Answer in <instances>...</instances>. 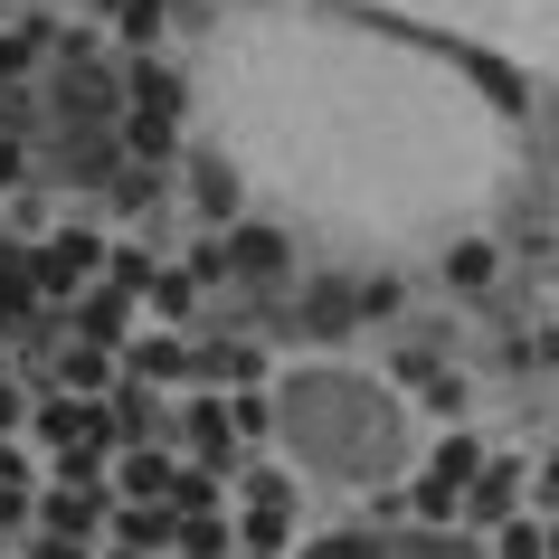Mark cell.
Returning a JSON list of instances; mask_svg holds the SVG:
<instances>
[{
	"mask_svg": "<svg viewBox=\"0 0 559 559\" xmlns=\"http://www.w3.org/2000/svg\"><path fill=\"white\" fill-rule=\"evenodd\" d=\"M474 474H484V445L445 427L437 445H417L408 484H399V512L427 522V531H465V484H474Z\"/></svg>",
	"mask_w": 559,
	"mask_h": 559,
	"instance_id": "cell-4",
	"label": "cell"
},
{
	"mask_svg": "<svg viewBox=\"0 0 559 559\" xmlns=\"http://www.w3.org/2000/svg\"><path fill=\"white\" fill-rule=\"evenodd\" d=\"M550 540H559V522H550Z\"/></svg>",
	"mask_w": 559,
	"mask_h": 559,
	"instance_id": "cell-22",
	"label": "cell"
},
{
	"mask_svg": "<svg viewBox=\"0 0 559 559\" xmlns=\"http://www.w3.org/2000/svg\"><path fill=\"white\" fill-rule=\"evenodd\" d=\"M360 323H389V313H399V304H408V295H399V275H370V285H360Z\"/></svg>",
	"mask_w": 559,
	"mask_h": 559,
	"instance_id": "cell-17",
	"label": "cell"
},
{
	"mask_svg": "<svg viewBox=\"0 0 559 559\" xmlns=\"http://www.w3.org/2000/svg\"><path fill=\"white\" fill-rule=\"evenodd\" d=\"M370 10L408 20V29H445L455 48H484V58L559 76V0H370Z\"/></svg>",
	"mask_w": 559,
	"mask_h": 559,
	"instance_id": "cell-3",
	"label": "cell"
},
{
	"mask_svg": "<svg viewBox=\"0 0 559 559\" xmlns=\"http://www.w3.org/2000/svg\"><path fill=\"white\" fill-rule=\"evenodd\" d=\"M10 427H20V389L0 380V437H10Z\"/></svg>",
	"mask_w": 559,
	"mask_h": 559,
	"instance_id": "cell-18",
	"label": "cell"
},
{
	"mask_svg": "<svg viewBox=\"0 0 559 559\" xmlns=\"http://www.w3.org/2000/svg\"><path fill=\"white\" fill-rule=\"evenodd\" d=\"M190 123L237 162L247 190L370 257L445 247L502 200L522 162L493 86L417 38L323 10L218 20L190 76Z\"/></svg>",
	"mask_w": 559,
	"mask_h": 559,
	"instance_id": "cell-1",
	"label": "cell"
},
{
	"mask_svg": "<svg viewBox=\"0 0 559 559\" xmlns=\"http://www.w3.org/2000/svg\"><path fill=\"white\" fill-rule=\"evenodd\" d=\"M162 20H171L162 0H115V38L133 48V58H152V48H162Z\"/></svg>",
	"mask_w": 559,
	"mask_h": 559,
	"instance_id": "cell-13",
	"label": "cell"
},
{
	"mask_svg": "<svg viewBox=\"0 0 559 559\" xmlns=\"http://www.w3.org/2000/svg\"><path fill=\"white\" fill-rule=\"evenodd\" d=\"M48 38H58V20H10V29H0V86H20V76L48 58Z\"/></svg>",
	"mask_w": 559,
	"mask_h": 559,
	"instance_id": "cell-11",
	"label": "cell"
},
{
	"mask_svg": "<svg viewBox=\"0 0 559 559\" xmlns=\"http://www.w3.org/2000/svg\"><path fill=\"white\" fill-rule=\"evenodd\" d=\"M29 257H38V265H29L38 295H86L95 275H105V257H115V237H105V228H48Z\"/></svg>",
	"mask_w": 559,
	"mask_h": 559,
	"instance_id": "cell-6",
	"label": "cell"
},
{
	"mask_svg": "<svg viewBox=\"0 0 559 559\" xmlns=\"http://www.w3.org/2000/svg\"><path fill=\"white\" fill-rule=\"evenodd\" d=\"M237 559H285V550H237Z\"/></svg>",
	"mask_w": 559,
	"mask_h": 559,
	"instance_id": "cell-20",
	"label": "cell"
},
{
	"mask_svg": "<svg viewBox=\"0 0 559 559\" xmlns=\"http://www.w3.org/2000/svg\"><path fill=\"white\" fill-rule=\"evenodd\" d=\"M417 399H427V417H445V427H455V417L474 408V380H455V370H437V380H417Z\"/></svg>",
	"mask_w": 559,
	"mask_h": 559,
	"instance_id": "cell-16",
	"label": "cell"
},
{
	"mask_svg": "<svg viewBox=\"0 0 559 559\" xmlns=\"http://www.w3.org/2000/svg\"><path fill=\"white\" fill-rule=\"evenodd\" d=\"M190 209H200V228H237V209H247V180H237L228 152H190Z\"/></svg>",
	"mask_w": 559,
	"mask_h": 559,
	"instance_id": "cell-8",
	"label": "cell"
},
{
	"mask_svg": "<svg viewBox=\"0 0 559 559\" xmlns=\"http://www.w3.org/2000/svg\"><path fill=\"white\" fill-rule=\"evenodd\" d=\"M493 559H559V540H550V522H531V512H512V522L493 531Z\"/></svg>",
	"mask_w": 559,
	"mask_h": 559,
	"instance_id": "cell-14",
	"label": "cell"
},
{
	"mask_svg": "<svg viewBox=\"0 0 559 559\" xmlns=\"http://www.w3.org/2000/svg\"><path fill=\"white\" fill-rule=\"evenodd\" d=\"M437 275H445V295H484V285L502 275V247H493L484 228H455V237L437 247Z\"/></svg>",
	"mask_w": 559,
	"mask_h": 559,
	"instance_id": "cell-9",
	"label": "cell"
},
{
	"mask_svg": "<svg viewBox=\"0 0 559 559\" xmlns=\"http://www.w3.org/2000/svg\"><path fill=\"white\" fill-rule=\"evenodd\" d=\"M531 484H540V493H559V445H550V465H540V474H531Z\"/></svg>",
	"mask_w": 559,
	"mask_h": 559,
	"instance_id": "cell-19",
	"label": "cell"
},
{
	"mask_svg": "<svg viewBox=\"0 0 559 559\" xmlns=\"http://www.w3.org/2000/svg\"><path fill=\"white\" fill-rule=\"evenodd\" d=\"M0 559H10V531H0Z\"/></svg>",
	"mask_w": 559,
	"mask_h": 559,
	"instance_id": "cell-21",
	"label": "cell"
},
{
	"mask_svg": "<svg viewBox=\"0 0 559 559\" xmlns=\"http://www.w3.org/2000/svg\"><path fill=\"white\" fill-rule=\"evenodd\" d=\"M190 370V342L180 332H162V342H133V380H180Z\"/></svg>",
	"mask_w": 559,
	"mask_h": 559,
	"instance_id": "cell-15",
	"label": "cell"
},
{
	"mask_svg": "<svg viewBox=\"0 0 559 559\" xmlns=\"http://www.w3.org/2000/svg\"><path fill=\"white\" fill-rule=\"evenodd\" d=\"M275 399V455L304 474V493H389L417 465V408L352 360H313L265 389Z\"/></svg>",
	"mask_w": 559,
	"mask_h": 559,
	"instance_id": "cell-2",
	"label": "cell"
},
{
	"mask_svg": "<svg viewBox=\"0 0 559 559\" xmlns=\"http://www.w3.org/2000/svg\"><path fill=\"white\" fill-rule=\"evenodd\" d=\"M190 275H228V285H285V275H295V237H285V228H257V218H237L228 237H200Z\"/></svg>",
	"mask_w": 559,
	"mask_h": 559,
	"instance_id": "cell-5",
	"label": "cell"
},
{
	"mask_svg": "<svg viewBox=\"0 0 559 559\" xmlns=\"http://www.w3.org/2000/svg\"><path fill=\"white\" fill-rule=\"evenodd\" d=\"M522 493H531V455H484V474L465 484V531H502L522 512Z\"/></svg>",
	"mask_w": 559,
	"mask_h": 559,
	"instance_id": "cell-7",
	"label": "cell"
},
{
	"mask_svg": "<svg viewBox=\"0 0 559 559\" xmlns=\"http://www.w3.org/2000/svg\"><path fill=\"white\" fill-rule=\"evenodd\" d=\"M58 389H67V399H105V389H115V352H95V342H76V352L58 360Z\"/></svg>",
	"mask_w": 559,
	"mask_h": 559,
	"instance_id": "cell-12",
	"label": "cell"
},
{
	"mask_svg": "<svg viewBox=\"0 0 559 559\" xmlns=\"http://www.w3.org/2000/svg\"><path fill=\"white\" fill-rule=\"evenodd\" d=\"M180 484V455H162V445H123L115 455V493L123 502H171Z\"/></svg>",
	"mask_w": 559,
	"mask_h": 559,
	"instance_id": "cell-10",
	"label": "cell"
}]
</instances>
